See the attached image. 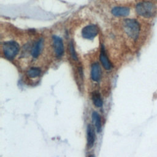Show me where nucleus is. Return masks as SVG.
Listing matches in <instances>:
<instances>
[{"mask_svg": "<svg viewBox=\"0 0 157 157\" xmlns=\"http://www.w3.org/2000/svg\"><path fill=\"white\" fill-rule=\"evenodd\" d=\"M123 26L126 34L131 39L136 40L139 34L140 26L134 19H126L123 21Z\"/></svg>", "mask_w": 157, "mask_h": 157, "instance_id": "obj_1", "label": "nucleus"}, {"mask_svg": "<svg viewBox=\"0 0 157 157\" xmlns=\"http://www.w3.org/2000/svg\"><path fill=\"white\" fill-rule=\"evenodd\" d=\"M136 9L139 15L146 18L153 16L156 12L155 5L150 2H142L137 4Z\"/></svg>", "mask_w": 157, "mask_h": 157, "instance_id": "obj_2", "label": "nucleus"}, {"mask_svg": "<svg viewBox=\"0 0 157 157\" xmlns=\"http://www.w3.org/2000/svg\"><path fill=\"white\" fill-rule=\"evenodd\" d=\"M20 47L15 41H8L2 45V51L5 56L10 59H13L18 53Z\"/></svg>", "mask_w": 157, "mask_h": 157, "instance_id": "obj_3", "label": "nucleus"}, {"mask_svg": "<svg viewBox=\"0 0 157 157\" xmlns=\"http://www.w3.org/2000/svg\"><path fill=\"white\" fill-rule=\"evenodd\" d=\"M98 27L95 25H87L84 27L82 31V37L84 39H93L98 33Z\"/></svg>", "mask_w": 157, "mask_h": 157, "instance_id": "obj_4", "label": "nucleus"}, {"mask_svg": "<svg viewBox=\"0 0 157 157\" xmlns=\"http://www.w3.org/2000/svg\"><path fill=\"white\" fill-rule=\"evenodd\" d=\"M53 47L56 55L61 56L64 52V47L62 39L58 36H53Z\"/></svg>", "mask_w": 157, "mask_h": 157, "instance_id": "obj_5", "label": "nucleus"}, {"mask_svg": "<svg viewBox=\"0 0 157 157\" xmlns=\"http://www.w3.org/2000/svg\"><path fill=\"white\" fill-rule=\"evenodd\" d=\"M101 75V67L98 63H95L92 64L91 69V77L93 81L98 82L99 80Z\"/></svg>", "mask_w": 157, "mask_h": 157, "instance_id": "obj_6", "label": "nucleus"}, {"mask_svg": "<svg viewBox=\"0 0 157 157\" xmlns=\"http://www.w3.org/2000/svg\"><path fill=\"white\" fill-rule=\"evenodd\" d=\"M95 140V132L94 129L91 124L88 125L87 127V144L90 148H91Z\"/></svg>", "mask_w": 157, "mask_h": 157, "instance_id": "obj_7", "label": "nucleus"}, {"mask_svg": "<svg viewBox=\"0 0 157 157\" xmlns=\"http://www.w3.org/2000/svg\"><path fill=\"white\" fill-rule=\"evenodd\" d=\"M129 9L125 7H115L112 10V13L116 17H125L129 15Z\"/></svg>", "mask_w": 157, "mask_h": 157, "instance_id": "obj_8", "label": "nucleus"}, {"mask_svg": "<svg viewBox=\"0 0 157 157\" xmlns=\"http://www.w3.org/2000/svg\"><path fill=\"white\" fill-rule=\"evenodd\" d=\"M43 46V40L42 39L37 40L31 50V55L34 58H37L40 55Z\"/></svg>", "mask_w": 157, "mask_h": 157, "instance_id": "obj_9", "label": "nucleus"}, {"mask_svg": "<svg viewBox=\"0 0 157 157\" xmlns=\"http://www.w3.org/2000/svg\"><path fill=\"white\" fill-rule=\"evenodd\" d=\"M100 61L103 66V67L106 69V70H110L112 67V64L107 56L105 51L103 48H101V51L100 53V56H99Z\"/></svg>", "mask_w": 157, "mask_h": 157, "instance_id": "obj_10", "label": "nucleus"}, {"mask_svg": "<svg viewBox=\"0 0 157 157\" xmlns=\"http://www.w3.org/2000/svg\"><path fill=\"white\" fill-rule=\"evenodd\" d=\"M92 120L95 124L98 132H100L101 131V121L99 115L96 112H93L92 113Z\"/></svg>", "mask_w": 157, "mask_h": 157, "instance_id": "obj_11", "label": "nucleus"}, {"mask_svg": "<svg viewBox=\"0 0 157 157\" xmlns=\"http://www.w3.org/2000/svg\"><path fill=\"white\" fill-rule=\"evenodd\" d=\"M92 100L93 102V104L98 107H102L103 102L102 100L101 99V95L98 91H94L92 93Z\"/></svg>", "mask_w": 157, "mask_h": 157, "instance_id": "obj_12", "label": "nucleus"}, {"mask_svg": "<svg viewBox=\"0 0 157 157\" xmlns=\"http://www.w3.org/2000/svg\"><path fill=\"white\" fill-rule=\"evenodd\" d=\"M40 70L38 67H31L26 72V75L29 78H36L40 75Z\"/></svg>", "mask_w": 157, "mask_h": 157, "instance_id": "obj_13", "label": "nucleus"}, {"mask_svg": "<svg viewBox=\"0 0 157 157\" xmlns=\"http://www.w3.org/2000/svg\"><path fill=\"white\" fill-rule=\"evenodd\" d=\"M74 47H73V45L72 43L70 44V50L71 52V55L73 57V58H74L75 59H77V56H76V55L75 53H74Z\"/></svg>", "mask_w": 157, "mask_h": 157, "instance_id": "obj_14", "label": "nucleus"}, {"mask_svg": "<svg viewBox=\"0 0 157 157\" xmlns=\"http://www.w3.org/2000/svg\"><path fill=\"white\" fill-rule=\"evenodd\" d=\"M89 157H94V155H90V156H89Z\"/></svg>", "mask_w": 157, "mask_h": 157, "instance_id": "obj_15", "label": "nucleus"}]
</instances>
